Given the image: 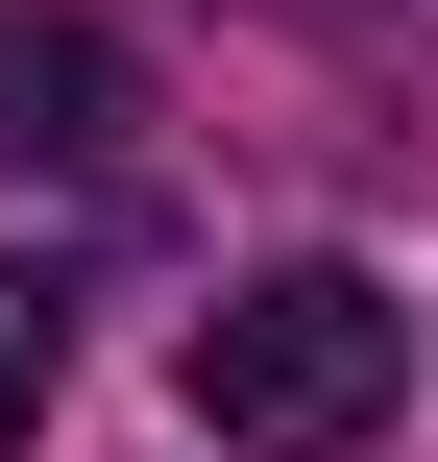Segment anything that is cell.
I'll use <instances>...</instances> for the list:
<instances>
[{
    "label": "cell",
    "instance_id": "obj_1",
    "mask_svg": "<svg viewBox=\"0 0 438 462\" xmlns=\"http://www.w3.org/2000/svg\"><path fill=\"white\" fill-rule=\"evenodd\" d=\"M390 390H415V317H390L366 268H244V292L195 317V439L219 462H341Z\"/></svg>",
    "mask_w": 438,
    "mask_h": 462
},
{
    "label": "cell",
    "instance_id": "obj_2",
    "mask_svg": "<svg viewBox=\"0 0 438 462\" xmlns=\"http://www.w3.org/2000/svg\"><path fill=\"white\" fill-rule=\"evenodd\" d=\"M98 146H122V49L0 0V171H98Z\"/></svg>",
    "mask_w": 438,
    "mask_h": 462
},
{
    "label": "cell",
    "instance_id": "obj_3",
    "mask_svg": "<svg viewBox=\"0 0 438 462\" xmlns=\"http://www.w3.org/2000/svg\"><path fill=\"white\" fill-rule=\"evenodd\" d=\"M49 390H73V292H49V268H0V462L49 439Z\"/></svg>",
    "mask_w": 438,
    "mask_h": 462
}]
</instances>
